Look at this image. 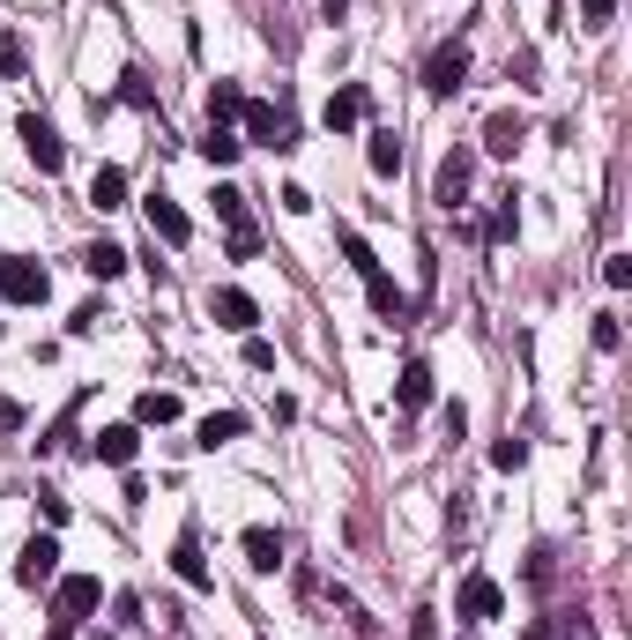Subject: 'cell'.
I'll return each instance as SVG.
<instances>
[{
  "label": "cell",
  "mask_w": 632,
  "mask_h": 640,
  "mask_svg": "<svg viewBox=\"0 0 632 640\" xmlns=\"http://www.w3.org/2000/svg\"><path fill=\"white\" fill-rule=\"evenodd\" d=\"M239 142H268V149H297V120L283 112V105H260V97H246V112H239Z\"/></svg>",
  "instance_id": "1"
},
{
  "label": "cell",
  "mask_w": 632,
  "mask_h": 640,
  "mask_svg": "<svg viewBox=\"0 0 632 640\" xmlns=\"http://www.w3.org/2000/svg\"><path fill=\"white\" fill-rule=\"evenodd\" d=\"M0 299H8V305H45V299H52V276H45L31 254H8V261H0Z\"/></svg>",
  "instance_id": "2"
},
{
  "label": "cell",
  "mask_w": 632,
  "mask_h": 640,
  "mask_svg": "<svg viewBox=\"0 0 632 640\" xmlns=\"http://www.w3.org/2000/svg\"><path fill=\"white\" fill-rule=\"evenodd\" d=\"M469 179H476V149H462V142H454V149L439 157V179H432V202H439V209H462V202H469Z\"/></svg>",
  "instance_id": "3"
},
{
  "label": "cell",
  "mask_w": 632,
  "mask_h": 640,
  "mask_svg": "<svg viewBox=\"0 0 632 640\" xmlns=\"http://www.w3.org/2000/svg\"><path fill=\"white\" fill-rule=\"evenodd\" d=\"M462 83H469V45L462 38L432 45V60H424V89H432V97H454Z\"/></svg>",
  "instance_id": "4"
},
{
  "label": "cell",
  "mask_w": 632,
  "mask_h": 640,
  "mask_svg": "<svg viewBox=\"0 0 632 640\" xmlns=\"http://www.w3.org/2000/svg\"><path fill=\"white\" fill-rule=\"evenodd\" d=\"M15 581H23V589H52V581H60V536H31V544L15 552Z\"/></svg>",
  "instance_id": "5"
},
{
  "label": "cell",
  "mask_w": 632,
  "mask_h": 640,
  "mask_svg": "<svg viewBox=\"0 0 632 640\" xmlns=\"http://www.w3.org/2000/svg\"><path fill=\"white\" fill-rule=\"evenodd\" d=\"M499 611H506V589L491 573H469L462 589H454V618H469V626H484V618H499Z\"/></svg>",
  "instance_id": "6"
},
{
  "label": "cell",
  "mask_w": 632,
  "mask_h": 640,
  "mask_svg": "<svg viewBox=\"0 0 632 640\" xmlns=\"http://www.w3.org/2000/svg\"><path fill=\"white\" fill-rule=\"evenodd\" d=\"M52 603H60L68 626H83L89 611L105 603V581H97V573H68V581H52Z\"/></svg>",
  "instance_id": "7"
},
{
  "label": "cell",
  "mask_w": 632,
  "mask_h": 640,
  "mask_svg": "<svg viewBox=\"0 0 632 640\" xmlns=\"http://www.w3.org/2000/svg\"><path fill=\"white\" fill-rule=\"evenodd\" d=\"M209 313H216V328H231V336H253V328H260V305H253L239 283L209 291Z\"/></svg>",
  "instance_id": "8"
},
{
  "label": "cell",
  "mask_w": 632,
  "mask_h": 640,
  "mask_svg": "<svg viewBox=\"0 0 632 640\" xmlns=\"http://www.w3.org/2000/svg\"><path fill=\"white\" fill-rule=\"evenodd\" d=\"M23 149H31V165H38V171H60V165H68V142H60V128H52V120H38V112H23Z\"/></svg>",
  "instance_id": "9"
},
{
  "label": "cell",
  "mask_w": 632,
  "mask_h": 640,
  "mask_svg": "<svg viewBox=\"0 0 632 640\" xmlns=\"http://www.w3.org/2000/svg\"><path fill=\"white\" fill-rule=\"evenodd\" d=\"M365 120H373V89L342 83L336 97H328V134H350V128H365Z\"/></svg>",
  "instance_id": "10"
},
{
  "label": "cell",
  "mask_w": 632,
  "mask_h": 640,
  "mask_svg": "<svg viewBox=\"0 0 632 640\" xmlns=\"http://www.w3.org/2000/svg\"><path fill=\"white\" fill-rule=\"evenodd\" d=\"M89 455H97V462H112V470H126V462L142 455V425H105L97 439H89Z\"/></svg>",
  "instance_id": "11"
},
{
  "label": "cell",
  "mask_w": 632,
  "mask_h": 640,
  "mask_svg": "<svg viewBox=\"0 0 632 640\" xmlns=\"http://www.w3.org/2000/svg\"><path fill=\"white\" fill-rule=\"evenodd\" d=\"M149 231H157L165 246H186V239H194V216L179 209L171 194H149Z\"/></svg>",
  "instance_id": "12"
},
{
  "label": "cell",
  "mask_w": 632,
  "mask_h": 640,
  "mask_svg": "<svg viewBox=\"0 0 632 640\" xmlns=\"http://www.w3.org/2000/svg\"><path fill=\"white\" fill-rule=\"evenodd\" d=\"M171 573H179L186 589H209V558H202V536H194V529H179V544H171Z\"/></svg>",
  "instance_id": "13"
},
{
  "label": "cell",
  "mask_w": 632,
  "mask_h": 640,
  "mask_svg": "<svg viewBox=\"0 0 632 640\" xmlns=\"http://www.w3.org/2000/svg\"><path fill=\"white\" fill-rule=\"evenodd\" d=\"M246 566H253V573H276V566H283V529L253 521V529H246Z\"/></svg>",
  "instance_id": "14"
},
{
  "label": "cell",
  "mask_w": 632,
  "mask_h": 640,
  "mask_svg": "<svg viewBox=\"0 0 632 640\" xmlns=\"http://www.w3.org/2000/svg\"><path fill=\"white\" fill-rule=\"evenodd\" d=\"M521 142H528V120H521V112H491V120H484V149H491V157H513Z\"/></svg>",
  "instance_id": "15"
},
{
  "label": "cell",
  "mask_w": 632,
  "mask_h": 640,
  "mask_svg": "<svg viewBox=\"0 0 632 640\" xmlns=\"http://www.w3.org/2000/svg\"><path fill=\"white\" fill-rule=\"evenodd\" d=\"M365 165H373V179H394V171H402V134L373 128L365 134Z\"/></svg>",
  "instance_id": "16"
},
{
  "label": "cell",
  "mask_w": 632,
  "mask_h": 640,
  "mask_svg": "<svg viewBox=\"0 0 632 640\" xmlns=\"http://www.w3.org/2000/svg\"><path fill=\"white\" fill-rule=\"evenodd\" d=\"M365 299H373V313H379V321H394V328L410 321V299L394 291V276H365Z\"/></svg>",
  "instance_id": "17"
},
{
  "label": "cell",
  "mask_w": 632,
  "mask_h": 640,
  "mask_svg": "<svg viewBox=\"0 0 632 640\" xmlns=\"http://www.w3.org/2000/svg\"><path fill=\"white\" fill-rule=\"evenodd\" d=\"M394 402H402V410H424V402H432V365H424V358H410V365H402Z\"/></svg>",
  "instance_id": "18"
},
{
  "label": "cell",
  "mask_w": 632,
  "mask_h": 640,
  "mask_svg": "<svg viewBox=\"0 0 632 640\" xmlns=\"http://www.w3.org/2000/svg\"><path fill=\"white\" fill-rule=\"evenodd\" d=\"M89 209H126V171L120 165H97V179H89Z\"/></svg>",
  "instance_id": "19"
},
{
  "label": "cell",
  "mask_w": 632,
  "mask_h": 640,
  "mask_svg": "<svg viewBox=\"0 0 632 640\" xmlns=\"http://www.w3.org/2000/svg\"><path fill=\"white\" fill-rule=\"evenodd\" d=\"M194 149H202L209 165H239V149H246V142H239V128H223V120H209V134H202Z\"/></svg>",
  "instance_id": "20"
},
{
  "label": "cell",
  "mask_w": 632,
  "mask_h": 640,
  "mask_svg": "<svg viewBox=\"0 0 632 640\" xmlns=\"http://www.w3.org/2000/svg\"><path fill=\"white\" fill-rule=\"evenodd\" d=\"M171 418H179V395H171V387L134 395V425H171Z\"/></svg>",
  "instance_id": "21"
},
{
  "label": "cell",
  "mask_w": 632,
  "mask_h": 640,
  "mask_svg": "<svg viewBox=\"0 0 632 640\" xmlns=\"http://www.w3.org/2000/svg\"><path fill=\"white\" fill-rule=\"evenodd\" d=\"M239 112H246V89H239V83H209V120L239 128Z\"/></svg>",
  "instance_id": "22"
},
{
  "label": "cell",
  "mask_w": 632,
  "mask_h": 640,
  "mask_svg": "<svg viewBox=\"0 0 632 640\" xmlns=\"http://www.w3.org/2000/svg\"><path fill=\"white\" fill-rule=\"evenodd\" d=\"M83 268H89V276H97V283H112V276H120V268H126V246H112V239H97V246H89V254H83Z\"/></svg>",
  "instance_id": "23"
},
{
  "label": "cell",
  "mask_w": 632,
  "mask_h": 640,
  "mask_svg": "<svg viewBox=\"0 0 632 640\" xmlns=\"http://www.w3.org/2000/svg\"><path fill=\"white\" fill-rule=\"evenodd\" d=\"M239 432H246V418H239V410H209V418H202V447H231Z\"/></svg>",
  "instance_id": "24"
},
{
  "label": "cell",
  "mask_w": 632,
  "mask_h": 640,
  "mask_svg": "<svg viewBox=\"0 0 632 640\" xmlns=\"http://www.w3.org/2000/svg\"><path fill=\"white\" fill-rule=\"evenodd\" d=\"M209 202H216V216H223V224H253V216H246V194H239V186H216Z\"/></svg>",
  "instance_id": "25"
},
{
  "label": "cell",
  "mask_w": 632,
  "mask_h": 640,
  "mask_svg": "<svg viewBox=\"0 0 632 640\" xmlns=\"http://www.w3.org/2000/svg\"><path fill=\"white\" fill-rule=\"evenodd\" d=\"M342 261L357 268V276H379V261H373V246L357 239V231H342Z\"/></svg>",
  "instance_id": "26"
},
{
  "label": "cell",
  "mask_w": 632,
  "mask_h": 640,
  "mask_svg": "<svg viewBox=\"0 0 632 640\" xmlns=\"http://www.w3.org/2000/svg\"><path fill=\"white\" fill-rule=\"evenodd\" d=\"M120 97H126V105H142V112L157 105V89H149V75H142V68H126V75H120Z\"/></svg>",
  "instance_id": "27"
},
{
  "label": "cell",
  "mask_w": 632,
  "mask_h": 640,
  "mask_svg": "<svg viewBox=\"0 0 632 640\" xmlns=\"http://www.w3.org/2000/svg\"><path fill=\"white\" fill-rule=\"evenodd\" d=\"M513 231H521V209H513V194H506L499 209H491V246H506Z\"/></svg>",
  "instance_id": "28"
},
{
  "label": "cell",
  "mask_w": 632,
  "mask_h": 640,
  "mask_svg": "<svg viewBox=\"0 0 632 640\" xmlns=\"http://www.w3.org/2000/svg\"><path fill=\"white\" fill-rule=\"evenodd\" d=\"M223 246H231V261H253V254H260V231H253V224H231Z\"/></svg>",
  "instance_id": "29"
},
{
  "label": "cell",
  "mask_w": 632,
  "mask_h": 640,
  "mask_svg": "<svg viewBox=\"0 0 632 640\" xmlns=\"http://www.w3.org/2000/svg\"><path fill=\"white\" fill-rule=\"evenodd\" d=\"M491 462H499V470H521V462H528V439H513V432H506L499 447H491Z\"/></svg>",
  "instance_id": "30"
},
{
  "label": "cell",
  "mask_w": 632,
  "mask_h": 640,
  "mask_svg": "<svg viewBox=\"0 0 632 640\" xmlns=\"http://www.w3.org/2000/svg\"><path fill=\"white\" fill-rule=\"evenodd\" d=\"M610 15H618V0H581V31H610Z\"/></svg>",
  "instance_id": "31"
},
{
  "label": "cell",
  "mask_w": 632,
  "mask_h": 640,
  "mask_svg": "<svg viewBox=\"0 0 632 640\" xmlns=\"http://www.w3.org/2000/svg\"><path fill=\"white\" fill-rule=\"evenodd\" d=\"M97 321H105V305H97V299L75 305V313H68V336H97Z\"/></svg>",
  "instance_id": "32"
},
{
  "label": "cell",
  "mask_w": 632,
  "mask_h": 640,
  "mask_svg": "<svg viewBox=\"0 0 632 640\" xmlns=\"http://www.w3.org/2000/svg\"><path fill=\"white\" fill-rule=\"evenodd\" d=\"M246 365H253V373H276V342H268V336H246Z\"/></svg>",
  "instance_id": "33"
},
{
  "label": "cell",
  "mask_w": 632,
  "mask_h": 640,
  "mask_svg": "<svg viewBox=\"0 0 632 640\" xmlns=\"http://www.w3.org/2000/svg\"><path fill=\"white\" fill-rule=\"evenodd\" d=\"M625 328H618V313H595V350H618Z\"/></svg>",
  "instance_id": "34"
},
{
  "label": "cell",
  "mask_w": 632,
  "mask_h": 640,
  "mask_svg": "<svg viewBox=\"0 0 632 640\" xmlns=\"http://www.w3.org/2000/svg\"><path fill=\"white\" fill-rule=\"evenodd\" d=\"M603 283H610V291H625V283H632V254H610V261H603Z\"/></svg>",
  "instance_id": "35"
},
{
  "label": "cell",
  "mask_w": 632,
  "mask_h": 640,
  "mask_svg": "<svg viewBox=\"0 0 632 640\" xmlns=\"http://www.w3.org/2000/svg\"><path fill=\"white\" fill-rule=\"evenodd\" d=\"M23 425V402H0V432H15Z\"/></svg>",
  "instance_id": "36"
},
{
  "label": "cell",
  "mask_w": 632,
  "mask_h": 640,
  "mask_svg": "<svg viewBox=\"0 0 632 640\" xmlns=\"http://www.w3.org/2000/svg\"><path fill=\"white\" fill-rule=\"evenodd\" d=\"M342 8H350V0H320V15H328V23H342Z\"/></svg>",
  "instance_id": "37"
}]
</instances>
